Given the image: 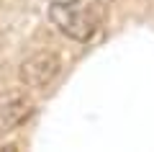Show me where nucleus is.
Instances as JSON below:
<instances>
[{
	"label": "nucleus",
	"mask_w": 154,
	"mask_h": 152,
	"mask_svg": "<svg viewBox=\"0 0 154 152\" xmlns=\"http://www.w3.org/2000/svg\"><path fill=\"white\" fill-rule=\"evenodd\" d=\"M49 21L57 26V31L64 34L72 41H90L98 28V21L90 13L80 11L77 5H51Z\"/></svg>",
	"instance_id": "obj_1"
},
{
	"label": "nucleus",
	"mask_w": 154,
	"mask_h": 152,
	"mask_svg": "<svg viewBox=\"0 0 154 152\" xmlns=\"http://www.w3.org/2000/svg\"><path fill=\"white\" fill-rule=\"evenodd\" d=\"M62 72V60L54 52H38V54L28 57L21 67H18V80L26 88H46L57 80Z\"/></svg>",
	"instance_id": "obj_2"
},
{
	"label": "nucleus",
	"mask_w": 154,
	"mask_h": 152,
	"mask_svg": "<svg viewBox=\"0 0 154 152\" xmlns=\"http://www.w3.org/2000/svg\"><path fill=\"white\" fill-rule=\"evenodd\" d=\"M33 114L31 98H26L23 93L13 90L0 101V131H13L21 124H26Z\"/></svg>",
	"instance_id": "obj_3"
},
{
	"label": "nucleus",
	"mask_w": 154,
	"mask_h": 152,
	"mask_svg": "<svg viewBox=\"0 0 154 152\" xmlns=\"http://www.w3.org/2000/svg\"><path fill=\"white\" fill-rule=\"evenodd\" d=\"M51 5H77L80 0H49Z\"/></svg>",
	"instance_id": "obj_4"
}]
</instances>
